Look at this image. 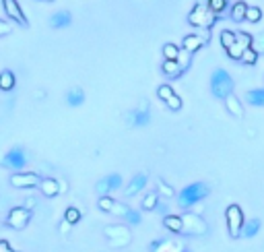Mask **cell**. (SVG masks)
<instances>
[{
	"instance_id": "obj_19",
	"label": "cell",
	"mask_w": 264,
	"mask_h": 252,
	"mask_svg": "<svg viewBox=\"0 0 264 252\" xmlns=\"http://www.w3.org/2000/svg\"><path fill=\"white\" fill-rule=\"evenodd\" d=\"M163 225L167 227L171 234H182V230H184V219H182V215H165V217H163Z\"/></svg>"
},
{
	"instance_id": "obj_37",
	"label": "cell",
	"mask_w": 264,
	"mask_h": 252,
	"mask_svg": "<svg viewBox=\"0 0 264 252\" xmlns=\"http://www.w3.org/2000/svg\"><path fill=\"white\" fill-rule=\"evenodd\" d=\"M165 106H167L171 112H178V110H182V97L174 93V95H171V97L165 101Z\"/></svg>"
},
{
	"instance_id": "obj_25",
	"label": "cell",
	"mask_w": 264,
	"mask_h": 252,
	"mask_svg": "<svg viewBox=\"0 0 264 252\" xmlns=\"http://www.w3.org/2000/svg\"><path fill=\"white\" fill-rule=\"evenodd\" d=\"M258 232H260V221H258L256 217H254V219H248V221L244 223L242 236H244V238H254Z\"/></svg>"
},
{
	"instance_id": "obj_35",
	"label": "cell",
	"mask_w": 264,
	"mask_h": 252,
	"mask_svg": "<svg viewBox=\"0 0 264 252\" xmlns=\"http://www.w3.org/2000/svg\"><path fill=\"white\" fill-rule=\"evenodd\" d=\"M157 188H159V194H161V197H165V199H167V197H174V194H176L174 188H171L169 184H165L163 180H157Z\"/></svg>"
},
{
	"instance_id": "obj_21",
	"label": "cell",
	"mask_w": 264,
	"mask_h": 252,
	"mask_svg": "<svg viewBox=\"0 0 264 252\" xmlns=\"http://www.w3.org/2000/svg\"><path fill=\"white\" fill-rule=\"evenodd\" d=\"M15 85H17V77L13 71L6 68V71L0 73V91H13Z\"/></svg>"
},
{
	"instance_id": "obj_12",
	"label": "cell",
	"mask_w": 264,
	"mask_h": 252,
	"mask_svg": "<svg viewBox=\"0 0 264 252\" xmlns=\"http://www.w3.org/2000/svg\"><path fill=\"white\" fill-rule=\"evenodd\" d=\"M2 6H4V13L8 15V19H13V21L19 23V25L27 27V17L23 15V10H21L17 0H2Z\"/></svg>"
},
{
	"instance_id": "obj_31",
	"label": "cell",
	"mask_w": 264,
	"mask_h": 252,
	"mask_svg": "<svg viewBox=\"0 0 264 252\" xmlns=\"http://www.w3.org/2000/svg\"><path fill=\"white\" fill-rule=\"evenodd\" d=\"M235 43V31H229V29H223L221 31V45L227 50V48H231V45Z\"/></svg>"
},
{
	"instance_id": "obj_42",
	"label": "cell",
	"mask_w": 264,
	"mask_h": 252,
	"mask_svg": "<svg viewBox=\"0 0 264 252\" xmlns=\"http://www.w3.org/2000/svg\"><path fill=\"white\" fill-rule=\"evenodd\" d=\"M10 31H13V25H10V23H6V21H2V19H0V36H8Z\"/></svg>"
},
{
	"instance_id": "obj_41",
	"label": "cell",
	"mask_w": 264,
	"mask_h": 252,
	"mask_svg": "<svg viewBox=\"0 0 264 252\" xmlns=\"http://www.w3.org/2000/svg\"><path fill=\"white\" fill-rule=\"evenodd\" d=\"M178 62H180V66L184 68V71H186V68L190 66V52L182 48V52H180V56H178Z\"/></svg>"
},
{
	"instance_id": "obj_16",
	"label": "cell",
	"mask_w": 264,
	"mask_h": 252,
	"mask_svg": "<svg viewBox=\"0 0 264 252\" xmlns=\"http://www.w3.org/2000/svg\"><path fill=\"white\" fill-rule=\"evenodd\" d=\"M73 23V15L68 13V10H58V13H54L50 17V27L54 29H64Z\"/></svg>"
},
{
	"instance_id": "obj_40",
	"label": "cell",
	"mask_w": 264,
	"mask_h": 252,
	"mask_svg": "<svg viewBox=\"0 0 264 252\" xmlns=\"http://www.w3.org/2000/svg\"><path fill=\"white\" fill-rule=\"evenodd\" d=\"M130 211V207L128 205H124V203H118L116 201V205H113V209H112V215H118V217H124L126 213Z\"/></svg>"
},
{
	"instance_id": "obj_43",
	"label": "cell",
	"mask_w": 264,
	"mask_h": 252,
	"mask_svg": "<svg viewBox=\"0 0 264 252\" xmlns=\"http://www.w3.org/2000/svg\"><path fill=\"white\" fill-rule=\"evenodd\" d=\"M71 221H66V219H62V223H60V234L64 236V234H68V232H71Z\"/></svg>"
},
{
	"instance_id": "obj_28",
	"label": "cell",
	"mask_w": 264,
	"mask_h": 252,
	"mask_svg": "<svg viewBox=\"0 0 264 252\" xmlns=\"http://www.w3.org/2000/svg\"><path fill=\"white\" fill-rule=\"evenodd\" d=\"M227 2L229 0H206V6H209L215 15H221V13H225Z\"/></svg>"
},
{
	"instance_id": "obj_1",
	"label": "cell",
	"mask_w": 264,
	"mask_h": 252,
	"mask_svg": "<svg viewBox=\"0 0 264 252\" xmlns=\"http://www.w3.org/2000/svg\"><path fill=\"white\" fill-rule=\"evenodd\" d=\"M209 197V186L204 184V182H194V184L186 186L182 192H180V197H178V205L182 209H190L192 205H196L200 203L202 199Z\"/></svg>"
},
{
	"instance_id": "obj_4",
	"label": "cell",
	"mask_w": 264,
	"mask_h": 252,
	"mask_svg": "<svg viewBox=\"0 0 264 252\" xmlns=\"http://www.w3.org/2000/svg\"><path fill=\"white\" fill-rule=\"evenodd\" d=\"M0 166L13 171H23V168L27 166V151L23 147H13L4 153V157L0 159Z\"/></svg>"
},
{
	"instance_id": "obj_34",
	"label": "cell",
	"mask_w": 264,
	"mask_h": 252,
	"mask_svg": "<svg viewBox=\"0 0 264 252\" xmlns=\"http://www.w3.org/2000/svg\"><path fill=\"white\" fill-rule=\"evenodd\" d=\"M262 19V10L258 6H248V13H246V21L248 23H258Z\"/></svg>"
},
{
	"instance_id": "obj_36",
	"label": "cell",
	"mask_w": 264,
	"mask_h": 252,
	"mask_svg": "<svg viewBox=\"0 0 264 252\" xmlns=\"http://www.w3.org/2000/svg\"><path fill=\"white\" fill-rule=\"evenodd\" d=\"M124 219H126V221H128L130 225H139V223L143 221V217H141V213H139V211H134V209H130L128 213H126V215H124Z\"/></svg>"
},
{
	"instance_id": "obj_46",
	"label": "cell",
	"mask_w": 264,
	"mask_h": 252,
	"mask_svg": "<svg viewBox=\"0 0 264 252\" xmlns=\"http://www.w3.org/2000/svg\"><path fill=\"white\" fill-rule=\"evenodd\" d=\"M157 211H161V213H165V211H167V207H165V205H157Z\"/></svg>"
},
{
	"instance_id": "obj_17",
	"label": "cell",
	"mask_w": 264,
	"mask_h": 252,
	"mask_svg": "<svg viewBox=\"0 0 264 252\" xmlns=\"http://www.w3.org/2000/svg\"><path fill=\"white\" fill-rule=\"evenodd\" d=\"M204 42H209V40L202 38V36H194V33H192V36H186V38H184L182 48H184V50H188L190 54H194L196 50H200V48H202Z\"/></svg>"
},
{
	"instance_id": "obj_14",
	"label": "cell",
	"mask_w": 264,
	"mask_h": 252,
	"mask_svg": "<svg viewBox=\"0 0 264 252\" xmlns=\"http://www.w3.org/2000/svg\"><path fill=\"white\" fill-rule=\"evenodd\" d=\"M39 190H41L43 197L52 199V197H58V192H60L62 188H60V182H58V180H54V178H43V180L39 182Z\"/></svg>"
},
{
	"instance_id": "obj_18",
	"label": "cell",
	"mask_w": 264,
	"mask_h": 252,
	"mask_svg": "<svg viewBox=\"0 0 264 252\" xmlns=\"http://www.w3.org/2000/svg\"><path fill=\"white\" fill-rule=\"evenodd\" d=\"M66 104L71 108H78L85 104V91L81 87H73L71 91L66 93Z\"/></svg>"
},
{
	"instance_id": "obj_5",
	"label": "cell",
	"mask_w": 264,
	"mask_h": 252,
	"mask_svg": "<svg viewBox=\"0 0 264 252\" xmlns=\"http://www.w3.org/2000/svg\"><path fill=\"white\" fill-rule=\"evenodd\" d=\"M225 219H227V227H229V236L231 238H239L244 230V211L239 205H229L227 211H225Z\"/></svg>"
},
{
	"instance_id": "obj_6",
	"label": "cell",
	"mask_w": 264,
	"mask_h": 252,
	"mask_svg": "<svg viewBox=\"0 0 264 252\" xmlns=\"http://www.w3.org/2000/svg\"><path fill=\"white\" fill-rule=\"evenodd\" d=\"M182 219H184V230H182V234H188V236H204L206 230H209L206 221L202 219L200 215H196V213H184Z\"/></svg>"
},
{
	"instance_id": "obj_26",
	"label": "cell",
	"mask_w": 264,
	"mask_h": 252,
	"mask_svg": "<svg viewBox=\"0 0 264 252\" xmlns=\"http://www.w3.org/2000/svg\"><path fill=\"white\" fill-rule=\"evenodd\" d=\"M157 205H159V194L157 192H149L147 197L143 199V211H153V209H157Z\"/></svg>"
},
{
	"instance_id": "obj_45",
	"label": "cell",
	"mask_w": 264,
	"mask_h": 252,
	"mask_svg": "<svg viewBox=\"0 0 264 252\" xmlns=\"http://www.w3.org/2000/svg\"><path fill=\"white\" fill-rule=\"evenodd\" d=\"M31 207H36V199H29L27 201V209H31Z\"/></svg>"
},
{
	"instance_id": "obj_47",
	"label": "cell",
	"mask_w": 264,
	"mask_h": 252,
	"mask_svg": "<svg viewBox=\"0 0 264 252\" xmlns=\"http://www.w3.org/2000/svg\"><path fill=\"white\" fill-rule=\"evenodd\" d=\"M41 2H54V0H41Z\"/></svg>"
},
{
	"instance_id": "obj_23",
	"label": "cell",
	"mask_w": 264,
	"mask_h": 252,
	"mask_svg": "<svg viewBox=\"0 0 264 252\" xmlns=\"http://www.w3.org/2000/svg\"><path fill=\"white\" fill-rule=\"evenodd\" d=\"M161 71H163L167 77H174V79H176V77H180V75L184 73V68L180 66L178 60H165L163 66H161Z\"/></svg>"
},
{
	"instance_id": "obj_7",
	"label": "cell",
	"mask_w": 264,
	"mask_h": 252,
	"mask_svg": "<svg viewBox=\"0 0 264 252\" xmlns=\"http://www.w3.org/2000/svg\"><path fill=\"white\" fill-rule=\"evenodd\" d=\"M29 219H31V209H27V207H13L8 211L4 223L19 232V230H25Z\"/></svg>"
},
{
	"instance_id": "obj_32",
	"label": "cell",
	"mask_w": 264,
	"mask_h": 252,
	"mask_svg": "<svg viewBox=\"0 0 264 252\" xmlns=\"http://www.w3.org/2000/svg\"><path fill=\"white\" fill-rule=\"evenodd\" d=\"M81 217H83V213L78 211L76 207H68V209H66V213H64V219H66V221H71L73 225L81 221Z\"/></svg>"
},
{
	"instance_id": "obj_30",
	"label": "cell",
	"mask_w": 264,
	"mask_h": 252,
	"mask_svg": "<svg viewBox=\"0 0 264 252\" xmlns=\"http://www.w3.org/2000/svg\"><path fill=\"white\" fill-rule=\"evenodd\" d=\"M248 48H244V45H239L237 42L231 45V48H227V56L231 60H242V56H244V52H246Z\"/></svg>"
},
{
	"instance_id": "obj_11",
	"label": "cell",
	"mask_w": 264,
	"mask_h": 252,
	"mask_svg": "<svg viewBox=\"0 0 264 252\" xmlns=\"http://www.w3.org/2000/svg\"><path fill=\"white\" fill-rule=\"evenodd\" d=\"M149 122H151V112H149V104L143 99L141 104H139V108H136L132 114H130V118H128V124H132V126H147Z\"/></svg>"
},
{
	"instance_id": "obj_8",
	"label": "cell",
	"mask_w": 264,
	"mask_h": 252,
	"mask_svg": "<svg viewBox=\"0 0 264 252\" xmlns=\"http://www.w3.org/2000/svg\"><path fill=\"white\" fill-rule=\"evenodd\" d=\"M39 182H41V178L38 174H33V171H15V174L10 176V186L21 188V190L36 188V186H39Z\"/></svg>"
},
{
	"instance_id": "obj_38",
	"label": "cell",
	"mask_w": 264,
	"mask_h": 252,
	"mask_svg": "<svg viewBox=\"0 0 264 252\" xmlns=\"http://www.w3.org/2000/svg\"><path fill=\"white\" fill-rule=\"evenodd\" d=\"M252 48H254L258 54H264V31H260L258 36H254V42H252Z\"/></svg>"
},
{
	"instance_id": "obj_22",
	"label": "cell",
	"mask_w": 264,
	"mask_h": 252,
	"mask_svg": "<svg viewBox=\"0 0 264 252\" xmlns=\"http://www.w3.org/2000/svg\"><path fill=\"white\" fill-rule=\"evenodd\" d=\"M246 101L250 106L264 108V89H250L246 93Z\"/></svg>"
},
{
	"instance_id": "obj_20",
	"label": "cell",
	"mask_w": 264,
	"mask_h": 252,
	"mask_svg": "<svg viewBox=\"0 0 264 252\" xmlns=\"http://www.w3.org/2000/svg\"><path fill=\"white\" fill-rule=\"evenodd\" d=\"M225 108H227V112L231 114V116H235V118H242V116H244V106L239 104V99H237L233 93L225 97Z\"/></svg>"
},
{
	"instance_id": "obj_3",
	"label": "cell",
	"mask_w": 264,
	"mask_h": 252,
	"mask_svg": "<svg viewBox=\"0 0 264 252\" xmlns=\"http://www.w3.org/2000/svg\"><path fill=\"white\" fill-rule=\"evenodd\" d=\"M219 15H215L213 10L209 6H202V4H196L192 10H190V15H188V23L192 27H200V29H211L215 25V21Z\"/></svg>"
},
{
	"instance_id": "obj_39",
	"label": "cell",
	"mask_w": 264,
	"mask_h": 252,
	"mask_svg": "<svg viewBox=\"0 0 264 252\" xmlns=\"http://www.w3.org/2000/svg\"><path fill=\"white\" fill-rule=\"evenodd\" d=\"M171 95H174V89H171L169 85H161V87H159L157 89V97L159 99H163V101H167Z\"/></svg>"
},
{
	"instance_id": "obj_33",
	"label": "cell",
	"mask_w": 264,
	"mask_h": 252,
	"mask_svg": "<svg viewBox=\"0 0 264 252\" xmlns=\"http://www.w3.org/2000/svg\"><path fill=\"white\" fill-rule=\"evenodd\" d=\"M258 56H260V54H258L254 48H248V50L244 52V56H242V62H244V64H248V66H252V64H256Z\"/></svg>"
},
{
	"instance_id": "obj_24",
	"label": "cell",
	"mask_w": 264,
	"mask_h": 252,
	"mask_svg": "<svg viewBox=\"0 0 264 252\" xmlns=\"http://www.w3.org/2000/svg\"><path fill=\"white\" fill-rule=\"evenodd\" d=\"M246 13H248V4L242 2V0H237V2L231 6V19H233L235 23L246 21Z\"/></svg>"
},
{
	"instance_id": "obj_29",
	"label": "cell",
	"mask_w": 264,
	"mask_h": 252,
	"mask_svg": "<svg viewBox=\"0 0 264 252\" xmlns=\"http://www.w3.org/2000/svg\"><path fill=\"white\" fill-rule=\"evenodd\" d=\"M180 48L176 43H165L163 45V56H165V60H178V56H180Z\"/></svg>"
},
{
	"instance_id": "obj_27",
	"label": "cell",
	"mask_w": 264,
	"mask_h": 252,
	"mask_svg": "<svg viewBox=\"0 0 264 252\" xmlns=\"http://www.w3.org/2000/svg\"><path fill=\"white\" fill-rule=\"evenodd\" d=\"M113 205H116V199H113V197H110V194H106V197H99L97 207H99L103 213H112Z\"/></svg>"
},
{
	"instance_id": "obj_9",
	"label": "cell",
	"mask_w": 264,
	"mask_h": 252,
	"mask_svg": "<svg viewBox=\"0 0 264 252\" xmlns=\"http://www.w3.org/2000/svg\"><path fill=\"white\" fill-rule=\"evenodd\" d=\"M106 236L116 246H126L132 240V234H130V230L126 225H108L106 227Z\"/></svg>"
},
{
	"instance_id": "obj_10",
	"label": "cell",
	"mask_w": 264,
	"mask_h": 252,
	"mask_svg": "<svg viewBox=\"0 0 264 252\" xmlns=\"http://www.w3.org/2000/svg\"><path fill=\"white\" fill-rule=\"evenodd\" d=\"M120 186H122V176L120 174H110V176H106L103 180L97 182L95 190H97L99 197H106V194H110L112 190H118Z\"/></svg>"
},
{
	"instance_id": "obj_15",
	"label": "cell",
	"mask_w": 264,
	"mask_h": 252,
	"mask_svg": "<svg viewBox=\"0 0 264 252\" xmlns=\"http://www.w3.org/2000/svg\"><path fill=\"white\" fill-rule=\"evenodd\" d=\"M147 186V174H136L132 180H130V184L126 186V190H124V197H134V194H139L143 188Z\"/></svg>"
},
{
	"instance_id": "obj_2",
	"label": "cell",
	"mask_w": 264,
	"mask_h": 252,
	"mask_svg": "<svg viewBox=\"0 0 264 252\" xmlns=\"http://www.w3.org/2000/svg\"><path fill=\"white\" fill-rule=\"evenodd\" d=\"M211 93L219 99H225L227 95L233 93V79L223 68H217L211 75Z\"/></svg>"
},
{
	"instance_id": "obj_44",
	"label": "cell",
	"mask_w": 264,
	"mask_h": 252,
	"mask_svg": "<svg viewBox=\"0 0 264 252\" xmlns=\"http://www.w3.org/2000/svg\"><path fill=\"white\" fill-rule=\"evenodd\" d=\"M0 252H15L13 246H10L6 240H0Z\"/></svg>"
},
{
	"instance_id": "obj_13",
	"label": "cell",
	"mask_w": 264,
	"mask_h": 252,
	"mask_svg": "<svg viewBox=\"0 0 264 252\" xmlns=\"http://www.w3.org/2000/svg\"><path fill=\"white\" fill-rule=\"evenodd\" d=\"M151 252H184V246L176 240H155L151 244Z\"/></svg>"
}]
</instances>
